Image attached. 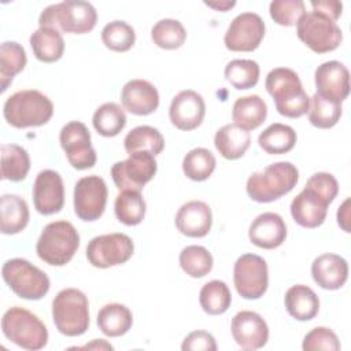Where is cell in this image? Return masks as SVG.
<instances>
[{
	"label": "cell",
	"instance_id": "1",
	"mask_svg": "<svg viewBox=\"0 0 351 351\" xmlns=\"http://www.w3.org/2000/svg\"><path fill=\"white\" fill-rule=\"evenodd\" d=\"M266 90L273 97L278 114L287 118H300L307 114L310 97L303 89L296 71L288 67H276L265 81Z\"/></svg>",
	"mask_w": 351,
	"mask_h": 351
},
{
	"label": "cell",
	"instance_id": "2",
	"mask_svg": "<svg viewBox=\"0 0 351 351\" xmlns=\"http://www.w3.org/2000/svg\"><path fill=\"white\" fill-rule=\"evenodd\" d=\"M96 8L81 0H66L51 4L43 10L38 18L40 27H51L63 33L85 34L96 26Z\"/></svg>",
	"mask_w": 351,
	"mask_h": 351
},
{
	"label": "cell",
	"instance_id": "3",
	"mask_svg": "<svg viewBox=\"0 0 351 351\" xmlns=\"http://www.w3.org/2000/svg\"><path fill=\"white\" fill-rule=\"evenodd\" d=\"M53 114V104L40 90L25 89L11 95L3 107V115L8 125L16 129L45 125Z\"/></svg>",
	"mask_w": 351,
	"mask_h": 351
},
{
	"label": "cell",
	"instance_id": "4",
	"mask_svg": "<svg viewBox=\"0 0 351 351\" xmlns=\"http://www.w3.org/2000/svg\"><path fill=\"white\" fill-rule=\"evenodd\" d=\"M299 180V171L291 162H276L247 180V193L258 203H270L289 193Z\"/></svg>",
	"mask_w": 351,
	"mask_h": 351
},
{
	"label": "cell",
	"instance_id": "5",
	"mask_svg": "<svg viewBox=\"0 0 351 351\" xmlns=\"http://www.w3.org/2000/svg\"><path fill=\"white\" fill-rule=\"evenodd\" d=\"M80 247V234L69 221H53L44 226L37 244L38 258L51 266L67 265Z\"/></svg>",
	"mask_w": 351,
	"mask_h": 351
},
{
	"label": "cell",
	"instance_id": "6",
	"mask_svg": "<svg viewBox=\"0 0 351 351\" xmlns=\"http://www.w3.org/2000/svg\"><path fill=\"white\" fill-rule=\"evenodd\" d=\"M52 319L56 329L69 337L81 336L89 328V303L77 288H64L52 300Z\"/></svg>",
	"mask_w": 351,
	"mask_h": 351
},
{
	"label": "cell",
	"instance_id": "7",
	"mask_svg": "<svg viewBox=\"0 0 351 351\" xmlns=\"http://www.w3.org/2000/svg\"><path fill=\"white\" fill-rule=\"evenodd\" d=\"M3 335L25 350H41L48 343V330L44 322L32 311L14 306L1 318Z\"/></svg>",
	"mask_w": 351,
	"mask_h": 351
},
{
	"label": "cell",
	"instance_id": "8",
	"mask_svg": "<svg viewBox=\"0 0 351 351\" xmlns=\"http://www.w3.org/2000/svg\"><path fill=\"white\" fill-rule=\"evenodd\" d=\"M1 276L8 288L26 300L43 299L51 287L49 277L37 266L22 258H12L4 262Z\"/></svg>",
	"mask_w": 351,
	"mask_h": 351
},
{
	"label": "cell",
	"instance_id": "9",
	"mask_svg": "<svg viewBox=\"0 0 351 351\" xmlns=\"http://www.w3.org/2000/svg\"><path fill=\"white\" fill-rule=\"evenodd\" d=\"M296 34L315 53L332 52L343 40V33L337 23L314 11L306 12L298 21Z\"/></svg>",
	"mask_w": 351,
	"mask_h": 351
},
{
	"label": "cell",
	"instance_id": "10",
	"mask_svg": "<svg viewBox=\"0 0 351 351\" xmlns=\"http://www.w3.org/2000/svg\"><path fill=\"white\" fill-rule=\"evenodd\" d=\"M158 163L155 156L148 151L129 154L126 160L112 165L111 177L119 191H138L144 188L156 174Z\"/></svg>",
	"mask_w": 351,
	"mask_h": 351
},
{
	"label": "cell",
	"instance_id": "11",
	"mask_svg": "<svg viewBox=\"0 0 351 351\" xmlns=\"http://www.w3.org/2000/svg\"><path fill=\"white\" fill-rule=\"evenodd\" d=\"M233 282L237 293L248 300L262 298L269 287L266 261L256 254H244L233 267Z\"/></svg>",
	"mask_w": 351,
	"mask_h": 351
},
{
	"label": "cell",
	"instance_id": "12",
	"mask_svg": "<svg viewBox=\"0 0 351 351\" xmlns=\"http://www.w3.org/2000/svg\"><path fill=\"white\" fill-rule=\"evenodd\" d=\"M134 251L132 239L125 233H108L93 237L86 245L89 263L99 269H107L126 263Z\"/></svg>",
	"mask_w": 351,
	"mask_h": 351
},
{
	"label": "cell",
	"instance_id": "13",
	"mask_svg": "<svg viewBox=\"0 0 351 351\" xmlns=\"http://www.w3.org/2000/svg\"><path fill=\"white\" fill-rule=\"evenodd\" d=\"M59 141L74 169L86 170L96 165V151L92 147L90 132L85 123L80 121L66 123L60 130Z\"/></svg>",
	"mask_w": 351,
	"mask_h": 351
},
{
	"label": "cell",
	"instance_id": "14",
	"mask_svg": "<svg viewBox=\"0 0 351 351\" xmlns=\"http://www.w3.org/2000/svg\"><path fill=\"white\" fill-rule=\"evenodd\" d=\"M107 185L99 176L80 178L74 186V211L82 221L92 222L99 219L107 203Z\"/></svg>",
	"mask_w": 351,
	"mask_h": 351
},
{
	"label": "cell",
	"instance_id": "15",
	"mask_svg": "<svg viewBox=\"0 0 351 351\" xmlns=\"http://www.w3.org/2000/svg\"><path fill=\"white\" fill-rule=\"evenodd\" d=\"M265 22L255 12H241L229 25L223 43L229 51H255L265 37Z\"/></svg>",
	"mask_w": 351,
	"mask_h": 351
},
{
	"label": "cell",
	"instance_id": "16",
	"mask_svg": "<svg viewBox=\"0 0 351 351\" xmlns=\"http://www.w3.org/2000/svg\"><path fill=\"white\" fill-rule=\"evenodd\" d=\"M33 204L43 215L56 214L64 204V186L60 174L55 170H43L33 184Z\"/></svg>",
	"mask_w": 351,
	"mask_h": 351
},
{
	"label": "cell",
	"instance_id": "17",
	"mask_svg": "<svg viewBox=\"0 0 351 351\" xmlns=\"http://www.w3.org/2000/svg\"><path fill=\"white\" fill-rule=\"evenodd\" d=\"M206 115V104L197 92L185 89L177 93L169 108L171 123L180 130H193L203 122Z\"/></svg>",
	"mask_w": 351,
	"mask_h": 351
},
{
	"label": "cell",
	"instance_id": "18",
	"mask_svg": "<svg viewBox=\"0 0 351 351\" xmlns=\"http://www.w3.org/2000/svg\"><path fill=\"white\" fill-rule=\"evenodd\" d=\"M317 93L340 103L350 93V73L348 69L339 60H329L319 64L314 74Z\"/></svg>",
	"mask_w": 351,
	"mask_h": 351
},
{
	"label": "cell",
	"instance_id": "19",
	"mask_svg": "<svg viewBox=\"0 0 351 351\" xmlns=\"http://www.w3.org/2000/svg\"><path fill=\"white\" fill-rule=\"evenodd\" d=\"M232 336L243 350L262 348L269 340L266 321L255 311L243 310L232 318Z\"/></svg>",
	"mask_w": 351,
	"mask_h": 351
},
{
	"label": "cell",
	"instance_id": "20",
	"mask_svg": "<svg viewBox=\"0 0 351 351\" xmlns=\"http://www.w3.org/2000/svg\"><path fill=\"white\" fill-rule=\"evenodd\" d=\"M329 204L321 195L304 186L291 203V215L302 228L314 229L324 223Z\"/></svg>",
	"mask_w": 351,
	"mask_h": 351
},
{
	"label": "cell",
	"instance_id": "21",
	"mask_svg": "<svg viewBox=\"0 0 351 351\" xmlns=\"http://www.w3.org/2000/svg\"><path fill=\"white\" fill-rule=\"evenodd\" d=\"M121 101L130 114L149 115L159 107V93L147 80H130L121 90Z\"/></svg>",
	"mask_w": 351,
	"mask_h": 351
},
{
	"label": "cell",
	"instance_id": "22",
	"mask_svg": "<svg viewBox=\"0 0 351 351\" xmlns=\"http://www.w3.org/2000/svg\"><path fill=\"white\" fill-rule=\"evenodd\" d=\"M213 225V213L207 203L191 200L184 203L176 214V226L188 237H204Z\"/></svg>",
	"mask_w": 351,
	"mask_h": 351
},
{
	"label": "cell",
	"instance_id": "23",
	"mask_svg": "<svg viewBox=\"0 0 351 351\" xmlns=\"http://www.w3.org/2000/svg\"><path fill=\"white\" fill-rule=\"evenodd\" d=\"M248 237L259 248L274 250L285 241L287 225L281 215L271 211L263 213L251 222Z\"/></svg>",
	"mask_w": 351,
	"mask_h": 351
},
{
	"label": "cell",
	"instance_id": "24",
	"mask_svg": "<svg viewBox=\"0 0 351 351\" xmlns=\"http://www.w3.org/2000/svg\"><path fill=\"white\" fill-rule=\"evenodd\" d=\"M311 276L317 285L335 291L341 288L348 278V263L337 254H322L311 263Z\"/></svg>",
	"mask_w": 351,
	"mask_h": 351
},
{
	"label": "cell",
	"instance_id": "25",
	"mask_svg": "<svg viewBox=\"0 0 351 351\" xmlns=\"http://www.w3.org/2000/svg\"><path fill=\"white\" fill-rule=\"evenodd\" d=\"M288 314L298 321L313 319L319 310V299L317 293L307 285H292L284 296Z\"/></svg>",
	"mask_w": 351,
	"mask_h": 351
},
{
	"label": "cell",
	"instance_id": "26",
	"mask_svg": "<svg viewBox=\"0 0 351 351\" xmlns=\"http://www.w3.org/2000/svg\"><path fill=\"white\" fill-rule=\"evenodd\" d=\"M251 144L250 132L239 128L234 123H228L219 128L214 136L217 151L228 160L240 159Z\"/></svg>",
	"mask_w": 351,
	"mask_h": 351
},
{
	"label": "cell",
	"instance_id": "27",
	"mask_svg": "<svg viewBox=\"0 0 351 351\" xmlns=\"http://www.w3.org/2000/svg\"><path fill=\"white\" fill-rule=\"evenodd\" d=\"M0 230L3 234H16L29 223V207L18 195L5 193L0 197Z\"/></svg>",
	"mask_w": 351,
	"mask_h": 351
},
{
	"label": "cell",
	"instance_id": "28",
	"mask_svg": "<svg viewBox=\"0 0 351 351\" xmlns=\"http://www.w3.org/2000/svg\"><path fill=\"white\" fill-rule=\"evenodd\" d=\"M267 117V106L258 95L239 97L232 108L233 123L250 132L259 128Z\"/></svg>",
	"mask_w": 351,
	"mask_h": 351
},
{
	"label": "cell",
	"instance_id": "29",
	"mask_svg": "<svg viewBox=\"0 0 351 351\" xmlns=\"http://www.w3.org/2000/svg\"><path fill=\"white\" fill-rule=\"evenodd\" d=\"M30 47L36 59L44 63H53L63 56L64 40L60 32L51 27H38L30 36Z\"/></svg>",
	"mask_w": 351,
	"mask_h": 351
},
{
	"label": "cell",
	"instance_id": "30",
	"mask_svg": "<svg viewBox=\"0 0 351 351\" xmlns=\"http://www.w3.org/2000/svg\"><path fill=\"white\" fill-rule=\"evenodd\" d=\"M132 324V311L121 303H108L97 313V326L108 337H118L128 333Z\"/></svg>",
	"mask_w": 351,
	"mask_h": 351
},
{
	"label": "cell",
	"instance_id": "31",
	"mask_svg": "<svg viewBox=\"0 0 351 351\" xmlns=\"http://www.w3.org/2000/svg\"><path fill=\"white\" fill-rule=\"evenodd\" d=\"M298 136L293 128L284 123H271L258 137L259 147L270 155H282L293 149Z\"/></svg>",
	"mask_w": 351,
	"mask_h": 351
},
{
	"label": "cell",
	"instance_id": "32",
	"mask_svg": "<svg viewBox=\"0 0 351 351\" xmlns=\"http://www.w3.org/2000/svg\"><path fill=\"white\" fill-rule=\"evenodd\" d=\"M1 180L22 181L30 170V158L25 148L16 144H1Z\"/></svg>",
	"mask_w": 351,
	"mask_h": 351
},
{
	"label": "cell",
	"instance_id": "33",
	"mask_svg": "<svg viewBox=\"0 0 351 351\" xmlns=\"http://www.w3.org/2000/svg\"><path fill=\"white\" fill-rule=\"evenodd\" d=\"M25 48L16 41H4L0 45V82L1 92H5L14 77L26 66Z\"/></svg>",
	"mask_w": 351,
	"mask_h": 351
},
{
	"label": "cell",
	"instance_id": "34",
	"mask_svg": "<svg viewBox=\"0 0 351 351\" xmlns=\"http://www.w3.org/2000/svg\"><path fill=\"white\" fill-rule=\"evenodd\" d=\"M123 145L128 154H133L137 151H148L154 156H156L165 148V138L156 128L141 125L133 128L126 134Z\"/></svg>",
	"mask_w": 351,
	"mask_h": 351
},
{
	"label": "cell",
	"instance_id": "35",
	"mask_svg": "<svg viewBox=\"0 0 351 351\" xmlns=\"http://www.w3.org/2000/svg\"><path fill=\"white\" fill-rule=\"evenodd\" d=\"M145 200L138 191H121L114 203V211L119 222L134 226L145 217Z\"/></svg>",
	"mask_w": 351,
	"mask_h": 351
},
{
	"label": "cell",
	"instance_id": "36",
	"mask_svg": "<svg viewBox=\"0 0 351 351\" xmlns=\"http://www.w3.org/2000/svg\"><path fill=\"white\" fill-rule=\"evenodd\" d=\"M199 303L203 311L210 315L223 314L232 303L230 289L226 282L221 280H211L202 287Z\"/></svg>",
	"mask_w": 351,
	"mask_h": 351
},
{
	"label": "cell",
	"instance_id": "37",
	"mask_svg": "<svg viewBox=\"0 0 351 351\" xmlns=\"http://www.w3.org/2000/svg\"><path fill=\"white\" fill-rule=\"evenodd\" d=\"M93 128L100 136L114 137L119 134L126 125V114L117 103H104L96 108L92 118Z\"/></svg>",
	"mask_w": 351,
	"mask_h": 351
},
{
	"label": "cell",
	"instance_id": "38",
	"mask_svg": "<svg viewBox=\"0 0 351 351\" xmlns=\"http://www.w3.org/2000/svg\"><path fill=\"white\" fill-rule=\"evenodd\" d=\"M259 64L251 59H234L225 67L226 81L237 90L254 88L259 81Z\"/></svg>",
	"mask_w": 351,
	"mask_h": 351
},
{
	"label": "cell",
	"instance_id": "39",
	"mask_svg": "<svg viewBox=\"0 0 351 351\" xmlns=\"http://www.w3.org/2000/svg\"><path fill=\"white\" fill-rule=\"evenodd\" d=\"M308 121L318 129L333 128L341 117V104L329 100L318 93H314L310 99Z\"/></svg>",
	"mask_w": 351,
	"mask_h": 351
},
{
	"label": "cell",
	"instance_id": "40",
	"mask_svg": "<svg viewBox=\"0 0 351 351\" xmlns=\"http://www.w3.org/2000/svg\"><path fill=\"white\" fill-rule=\"evenodd\" d=\"M215 156L207 148H193L182 159V171L192 181H206L215 170Z\"/></svg>",
	"mask_w": 351,
	"mask_h": 351
},
{
	"label": "cell",
	"instance_id": "41",
	"mask_svg": "<svg viewBox=\"0 0 351 351\" xmlns=\"http://www.w3.org/2000/svg\"><path fill=\"white\" fill-rule=\"evenodd\" d=\"M151 38L159 48L177 49L185 43L186 30L180 21L165 18L152 26Z\"/></svg>",
	"mask_w": 351,
	"mask_h": 351
},
{
	"label": "cell",
	"instance_id": "42",
	"mask_svg": "<svg viewBox=\"0 0 351 351\" xmlns=\"http://www.w3.org/2000/svg\"><path fill=\"white\" fill-rule=\"evenodd\" d=\"M181 269L193 278H202L213 269V255L202 245H188L178 256Z\"/></svg>",
	"mask_w": 351,
	"mask_h": 351
},
{
	"label": "cell",
	"instance_id": "43",
	"mask_svg": "<svg viewBox=\"0 0 351 351\" xmlns=\"http://www.w3.org/2000/svg\"><path fill=\"white\" fill-rule=\"evenodd\" d=\"M101 41L111 51L126 52L134 45L136 33L125 21H112L103 27Z\"/></svg>",
	"mask_w": 351,
	"mask_h": 351
},
{
	"label": "cell",
	"instance_id": "44",
	"mask_svg": "<svg viewBox=\"0 0 351 351\" xmlns=\"http://www.w3.org/2000/svg\"><path fill=\"white\" fill-rule=\"evenodd\" d=\"M269 12L277 25L293 26L306 14V7L302 0H273Z\"/></svg>",
	"mask_w": 351,
	"mask_h": 351
},
{
	"label": "cell",
	"instance_id": "45",
	"mask_svg": "<svg viewBox=\"0 0 351 351\" xmlns=\"http://www.w3.org/2000/svg\"><path fill=\"white\" fill-rule=\"evenodd\" d=\"M340 341L337 335L325 326H317L311 329L303 339L302 348L304 351H339Z\"/></svg>",
	"mask_w": 351,
	"mask_h": 351
},
{
	"label": "cell",
	"instance_id": "46",
	"mask_svg": "<svg viewBox=\"0 0 351 351\" xmlns=\"http://www.w3.org/2000/svg\"><path fill=\"white\" fill-rule=\"evenodd\" d=\"M304 186L313 189L314 192L321 195L324 199H326L329 203H332L335 200V197L337 196V192H339L337 180L333 177V174L325 173V171L313 174L307 180Z\"/></svg>",
	"mask_w": 351,
	"mask_h": 351
},
{
	"label": "cell",
	"instance_id": "47",
	"mask_svg": "<svg viewBox=\"0 0 351 351\" xmlns=\"http://www.w3.org/2000/svg\"><path fill=\"white\" fill-rule=\"evenodd\" d=\"M181 350L182 351H196V350L215 351L217 343L211 333L206 330H193L184 339L181 344Z\"/></svg>",
	"mask_w": 351,
	"mask_h": 351
},
{
	"label": "cell",
	"instance_id": "48",
	"mask_svg": "<svg viewBox=\"0 0 351 351\" xmlns=\"http://www.w3.org/2000/svg\"><path fill=\"white\" fill-rule=\"evenodd\" d=\"M310 4L313 7L314 12L321 14V15L329 18L333 22H336L340 18V15H341V10H343L341 1H336V0H318V1H311Z\"/></svg>",
	"mask_w": 351,
	"mask_h": 351
},
{
	"label": "cell",
	"instance_id": "49",
	"mask_svg": "<svg viewBox=\"0 0 351 351\" xmlns=\"http://www.w3.org/2000/svg\"><path fill=\"white\" fill-rule=\"evenodd\" d=\"M348 221H350V199L347 197L337 210V223L347 233H350Z\"/></svg>",
	"mask_w": 351,
	"mask_h": 351
},
{
	"label": "cell",
	"instance_id": "50",
	"mask_svg": "<svg viewBox=\"0 0 351 351\" xmlns=\"http://www.w3.org/2000/svg\"><path fill=\"white\" fill-rule=\"evenodd\" d=\"M206 5L217 10V11H221V12H225L228 10H230L232 7L236 5V1H204Z\"/></svg>",
	"mask_w": 351,
	"mask_h": 351
},
{
	"label": "cell",
	"instance_id": "51",
	"mask_svg": "<svg viewBox=\"0 0 351 351\" xmlns=\"http://www.w3.org/2000/svg\"><path fill=\"white\" fill-rule=\"evenodd\" d=\"M80 348H88V350H90V348H95V350H112V346H111L110 343L101 340V339H99V340L96 339V340H93L90 344H86V346L80 347Z\"/></svg>",
	"mask_w": 351,
	"mask_h": 351
}]
</instances>
